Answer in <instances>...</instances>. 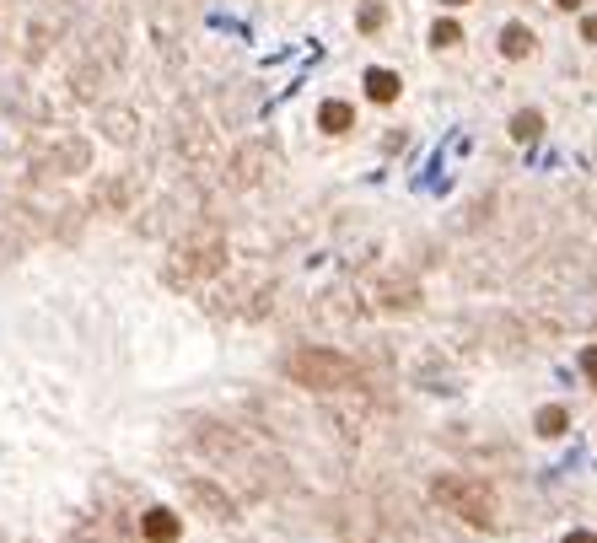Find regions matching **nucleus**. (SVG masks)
Masks as SVG:
<instances>
[{
	"label": "nucleus",
	"instance_id": "7",
	"mask_svg": "<svg viewBox=\"0 0 597 543\" xmlns=\"http://www.w3.org/2000/svg\"><path fill=\"white\" fill-rule=\"evenodd\" d=\"M511 135H517V140H538V135H543V114H538V108H522V114L511 119Z\"/></svg>",
	"mask_w": 597,
	"mask_h": 543
},
{
	"label": "nucleus",
	"instance_id": "1",
	"mask_svg": "<svg viewBox=\"0 0 597 543\" xmlns=\"http://www.w3.org/2000/svg\"><path fill=\"white\" fill-rule=\"evenodd\" d=\"M286 371L297 377L301 387H318V393H334V387H350L356 382V366L345 361L339 350H297Z\"/></svg>",
	"mask_w": 597,
	"mask_h": 543
},
{
	"label": "nucleus",
	"instance_id": "3",
	"mask_svg": "<svg viewBox=\"0 0 597 543\" xmlns=\"http://www.w3.org/2000/svg\"><path fill=\"white\" fill-rule=\"evenodd\" d=\"M501 55H506V60H528V55H533V33H528L522 22H506V33H501Z\"/></svg>",
	"mask_w": 597,
	"mask_h": 543
},
{
	"label": "nucleus",
	"instance_id": "13",
	"mask_svg": "<svg viewBox=\"0 0 597 543\" xmlns=\"http://www.w3.org/2000/svg\"><path fill=\"white\" fill-rule=\"evenodd\" d=\"M565 543H597V538H592V533H582V528H576V533H571Z\"/></svg>",
	"mask_w": 597,
	"mask_h": 543
},
{
	"label": "nucleus",
	"instance_id": "9",
	"mask_svg": "<svg viewBox=\"0 0 597 543\" xmlns=\"http://www.w3.org/2000/svg\"><path fill=\"white\" fill-rule=\"evenodd\" d=\"M430 44H436V49H452V44H463V27H458V22H436V27H430Z\"/></svg>",
	"mask_w": 597,
	"mask_h": 543
},
{
	"label": "nucleus",
	"instance_id": "2",
	"mask_svg": "<svg viewBox=\"0 0 597 543\" xmlns=\"http://www.w3.org/2000/svg\"><path fill=\"white\" fill-rule=\"evenodd\" d=\"M436 500H447L463 522H474V528H490L495 522V500H490V489H479V484H463V479H436Z\"/></svg>",
	"mask_w": 597,
	"mask_h": 543
},
{
	"label": "nucleus",
	"instance_id": "14",
	"mask_svg": "<svg viewBox=\"0 0 597 543\" xmlns=\"http://www.w3.org/2000/svg\"><path fill=\"white\" fill-rule=\"evenodd\" d=\"M554 5H565V11H576V5H582V0H554Z\"/></svg>",
	"mask_w": 597,
	"mask_h": 543
},
{
	"label": "nucleus",
	"instance_id": "4",
	"mask_svg": "<svg viewBox=\"0 0 597 543\" xmlns=\"http://www.w3.org/2000/svg\"><path fill=\"white\" fill-rule=\"evenodd\" d=\"M140 528H146V538H151V543H173V538H178V517H173V511H162V506H157V511H146V522H140Z\"/></svg>",
	"mask_w": 597,
	"mask_h": 543
},
{
	"label": "nucleus",
	"instance_id": "11",
	"mask_svg": "<svg viewBox=\"0 0 597 543\" xmlns=\"http://www.w3.org/2000/svg\"><path fill=\"white\" fill-rule=\"evenodd\" d=\"M582 371L597 382V345H592V350H582Z\"/></svg>",
	"mask_w": 597,
	"mask_h": 543
},
{
	"label": "nucleus",
	"instance_id": "15",
	"mask_svg": "<svg viewBox=\"0 0 597 543\" xmlns=\"http://www.w3.org/2000/svg\"><path fill=\"white\" fill-rule=\"evenodd\" d=\"M441 5H469V0H441Z\"/></svg>",
	"mask_w": 597,
	"mask_h": 543
},
{
	"label": "nucleus",
	"instance_id": "10",
	"mask_svg": "<svg viewBox=\"0 0 597 543\" xmlns=\"http://www.w3.org/2000/svg\"><path fill=\"white\" fill-rule=\"evenodd\" d=\"M382 22H388V5H377V0H371V5H360V33H377Z\"/></svg>",
	"mask_w": 597,
	"mask_h": 543
},
{
	"label": "nucleus",
	"instance_id": "8",
	"mask_svg": "<svg viewBox=\"0 0 597 543\" xmlns=\"http://www.w3.org/2000/svg\"><path fill=\"white\" fill-rule=\"evenodd\" d=\"M565 425H571V415H565L560 404H549V409H538V436H565Z\"/></svg>",
	"mask_w": 597,
	"mask_h": 543
},
{
	"label": "nucleus",
	"instance_id": "12",
	"mask_svg": "<svg viewBox=\"0 0 597 543\" xmlns=\"http://www.w3.org/2000/svg\"><path fill=\"white\" fill-rule=\"evenodd\" d=\"M582 38H587V44H597V16H587V22H582Z\"/></svg>",
	"mask_w": 597,
	"mask_h": 543
},
{
	"label": "nucleus",
	"instance_id": "5",
	"mask_svg": "<svg viewBox=\"0 0 597 543\" xmlns=\"http://www.w3.org/2000/svg\"><path fill=\"white\" fill-rule=\"evenodd\" d=\"M318 124H323V129H329V135H345V129H350V124H356V108H350V103H339V97H334V103H323V108H318Z\"/></svg>",
	"mask_w": 597,
	"mask_h": 543
},
{
	"label": "nucleus",
	"instance_id": "6",
	"mask_svg": "<svg viewBox=\"0 0 597 543\" xmlns=\"http://www.w3.org/2000/svg\"><path fill=\"white\" fill-rule=\"evenodd\" d=\"M399 86H404V81H399L393 70H366V92H371V103H393Z\"/></svg>",
	"mask_w": 597,
	"mask_h": 543
}]
</instances>
